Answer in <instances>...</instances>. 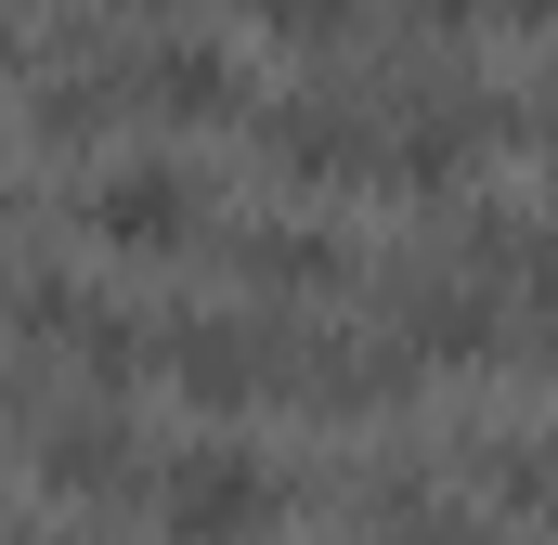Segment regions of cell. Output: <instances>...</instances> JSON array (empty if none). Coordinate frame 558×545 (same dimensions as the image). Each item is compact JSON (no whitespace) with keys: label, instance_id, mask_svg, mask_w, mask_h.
<instances>
[{"label":"cell","instance_id":"obj_3","mask_svg":"<svg viewBox=\"0 0 558 545\" xmlns=\"http://www.w3.org/2000/svg\"><path fill=\"white\" fill-rule=\"evenodd\" d=\"M156 105H234V78L195 65V52H169V65H156Z\"/></svg>","mask_w":558,"mask_h":545},{"label":"cell","instance_id":"obj_4","mask_svg":"<svg viewBox=\"0 0 558 545\" xmlns=\"http://www.w3.org/2000/svg\"><path fill=\"white\" fill-rule=\"evenodd\" d=\"M260 13H274V26H338L351 0H260Z\"/></svg>","mask_w":558,"mask_h":545},{"label":"cell","instance_id":"obj_1","mask_svg":"<svg viewBox=\"0 0 558 545\" xmlns=\"http://www.w3.org/2000/svg\"><path fill=\"white\" fill-rule=\"evenodd\" d=\"M260 507H274V494H260V468H247L234 441H221V455H182V468H169V533H247Z\"/></svg>","mask_w":558,"mask_h":545},{"label":"cell","instance_id":"obj_2","mask_svg":"<svg viewBox=\"0 0 558 545\" xmlns=\"http://www.w3.org/2000/svg\"><path fill=\"white\" fill-rule=\"evenodd\" d=\"M182 221H195L182 182H156V169H143V182H105V234H118V247H169Z\"/></svg>","mask_w":558,"mask_h":545}]
</instances>
